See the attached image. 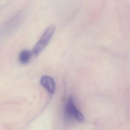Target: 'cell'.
Segmentation results:
<instances>
[{"label":"cell","instance_id":"6da1fadb","mask_svg":"<svg viewBox=\"0 0 130 130\" xmlns=\"http://www.w3.org/2000/svg\"><path fill=\"white\" fill-rule=\"evenodd\" d=\"M55 29V27L54 25L50 26L45 29L41 38L33 48L31 52L32 55L38 56L44 50L50 42Z\"/></svg>","mask_w":130,"mask_h":130},{"label":"cell","instance_id":"3957f363","mask_svg":"<svg viewBox=\"0 0 130 130\" xmlns=\"http://www.w3.org/2000/svg\"><path fill=\"white\" fill-rule=\"evenodd\" d=\"M40 83L50 93L53 94L54 92L55 84L52 77L48 76H43L41 78Z\"/></svg>","mask_w":130,"mask_h":130},{"label":"cell","instance_id":"277c9868","mask_svg":"<svg viewBox=\"0 0 130 130\" xmlns=\"http://www.w3.org/2000/svg\"><path fill=\"white\" fill-rule=\"evenodd\" d=\"M32 55V52L29 50L26 49L22 51L20 54L19 57L20 62L23 64H25L28 63Z\"/></svg>","mask_w":130,"mask_h":130},{"label":"cell","instance_id":"7a4b0ae2","mask_svg":"<svg viewBox=\"0 0 130 130\" xmlns=\"http://www.w3.org/2000/svg\"><path fill=\"white\" fill-rule=\"evenodd\" d=\"M65 115L70 119H75L80 122L83 121L84 117L81 112L76 108L74 103V99L72 96L69 97L65 106Z\"/></svg>","mask_w":130,"mask_h":130}]
</instances>
